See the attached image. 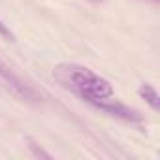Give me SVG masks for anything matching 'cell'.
<instances>
[{
    "instance_id": "cell-3",
    "label": "cell",
    "mask_w": 160,
    "mask_h": 160,
    "mask_svg": "<svg viewBox=\"0 0 160 160\" xmlns=\"http://www.w3.org/2000/svg\"><path fill=\"white\" fill-rule=\"evenodd\" d=\"M91 106H94V108L106 111V113L111 115V117H117V119H122V121H128V122H139V121L143 119L141 113L136 111L134 108H128V106H124V104H121V102H117V100H111V98H108V100H98V102H94V104H91Z\"/></svg>"
},
{
    "instance_id": "cell-6",
    "label": "cell",
    "mask_w": 160,
    "mask_h": 160,
    "mask_svg": "<svg viewBox=\"0 0 160 160\" xmlns=\"http://www.w3.org/2000/svg\"><path fill=\"white\" fill-rule=\"evenodd\" d=\"M92 2H100V0H92Z\"/></svg>"
},
{
    "instance_id": "cell-1",
    "label": "cell",
    "mask_w": 160,
    "mask_h": 160,
    "mask_svg": "<svg viewBox=\"0 0 160 160\" xmlns=\"http://www.w3.org/2000/svg\"><path fill=\"white\" fill-rule=\"evenodd\" d=\"M53 77L62 89L72 91L73 94H77L81 100H85L89 104L113 98L111 83L108 79L100 77L98 73H94L87 66L64 62V64H58L53 68Z\"/></svg>"
},
{
    "instance_id": "cell-2",
    "label": "cell",
    "mask_w": 160,
    "mask_h": 160,
    "mask_svg": "<svg viewBox=\"0 0 160 160\" xmlns=\"http://www.w3.org/2000/svg\"><path fill=\"white\" fill-rule=\"evenodd\" d=\"M0 79H2V81L12 89V92H13L17 98H21L23 102L38 104V102L42 100V94H40L32 85H28L25 79H21V75L15 73L4 60H0Z\"/></svg>"
},
{
    "instance_id": "cell-4",
    "label": "cell",
    "mask_w": 160,
    "mask_h": 160,
    "mask_svg": "<svg viewBox=\"0 0 160 160\" xmlns=\"http://www.w3.org/2000/svg\"><path fill=\"white\" fill-rule=\"evenodd\" d=\"M139 96L154 109V111H158L160 109V96H158V92H156V89L152 87V85H149V83H143L141 87H139Z\"/></svg>"
},
{
    "instance_id": "cell-5",
    "label": "cell",
    "mask_w": 160,
    "mask_h": 160,
    "mask_svg": "<svg viewBox=\"0 0 160 160\" xmlns=\"http://www.w3.org/2000/svg\"><path fill=\"white\" fill-rule=\"evenodd\" d=\"M0 36H4V38H6V40H10V42L13 40V32H12V30H10L2 21H0Z\"/></svg>"
},
{
    "instance_id": "cell-7",
    "label": "cell",
    "mask_w": 160,
    "mask_h": 160,
    "mask_svg": "<svg viewBox=\"0 0 160 160\" xmlns=\"http://www.w3.org/2000/svg\"><path fill=\"white\" fill-rule=\"evenodd\" d=\"M152 2H158V0H152Z\"/></svg>"
}]
</instances>
